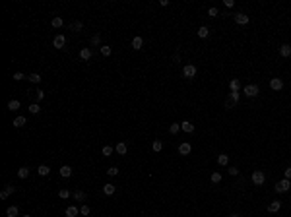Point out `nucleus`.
<instances>
[{
	"label": "nucleus",
	"instance_id": "obj_47",
	"mask_svg": "<svg viewBox=\"0 0 291 217\" xmlns=\"http://www.w3.org/2000/svg\"><path fill=\"white\" fill-rule=\"evenodd\" d=\"M285 178H287V180H291V167H287V169H285Z\"/></svg>",
	"mask_w": 291,
	"mask_h": 217
},
{
	"label": "nucleus",
	"instance_id": "obj_35",
	"mask_svg": "<svg viewBox=\"0 0 291 217\" xmlns=\"http://www.w3.org/2000/svg\"><path fill=\"white\" fill-rule=\"evenodd\" d=\"M82 27H84L82 21H72V24H70V29L72 31H82Z\"/></svg>",
	"mask_w": 291,
	"mask_h": 217
},
{
	"label": "nucleus",
	"instance_id": "obj_6",
	"mask_svg": "<svg viewBox=\"0 0 291 217\" xmlns=\"http://www.w3.org/2000/svg\"><path fill=\"white\" fill-rule=\"evenodd\" d=\"M64 45H66V37L64 35H57L52 39V47H57V49H64Z\"/></svg>",
	"mask_w": 291,
	"mask_h": 217
},
{
	"label": "nucleus",
	"instance_id": "obj_20",
	"mask_svg": "<svg viewBox=\"0 0 291 217\" xmlns=\"http://www.w3.org/2000/svg\"><path fill=\"white\" fill-rule=\"evenodd\" d=\"M279 54L282 56H291V45H282V47H279Z\"/></svg>",
	"mask_w": 291,
	"mask_h": 217
},
{
	"label": "nucleus",
	"instance_id": "obj_39",
	"mask_svg": "<svg viewBox=\"0 0 291 217\" xmlns=\"http://www.w3.org/2000/svg\"><path fill=\"white\" fill-rule=\"evenodd\" d=\"M178 130H181V124H178V122H173L171 126H169V132H171V134H177Z\"/></svg>",
	"mask_w": 291,
	"mask_h": 217
},
{
	"label": "nucleus",
	"instance_id": "obj_42",
	"mask_svg": "<svg viewBox=\"0 0 291 217\" xmlns=\"http://www.w3.org/2000/svg\"><path fill=\"white\" fill-rule=\"evenodd\" d=\"M12 78L16 79V82H19V79H24V78H25V74H24V72H16V74H14Z\"/></svg>",
	"mask_w": 291,
	"mask_h": 217
},
{
	"label": "nucleus",
	"instance_id": "obj_5",
	"mask_svg": "<svg viewBox=\"0 0 291 217\" xmlns=\"http://www.w3.org/2000/svg\"><path fill=\"white\" fill-rule=\"evenodd\" d=\"M289 188H291V180H287V178L279 180L277 184H276V192H287Z\"/></svg>",
	"mask_w": 291,
	"mask_h": 217
},
{
	"label": "nucleus",
	"instance_id": "obj_12",
	"mask_svg": "<svg viewBox=\"0 0 291 217\" xmlns=\"http://www.w3.org/2000/svg\"><path fill=\"white\" fill-rule=\"evenodd\" d=\"M190 151H192V145H190V144H181V145H178V153H181V155H188Z\"/></svg>",
	"mask_w": 291,
	"mask_h": 217
},
{
	"label": "nucleus",
	"instance_id": "obj_43",
	"mask_svg": "<svg viewBox=\"0 0 291 217\" xmlns=\"http://www.w3.org/2000/svg\"><path fill=\"white\" fill-rule=\"evenodd\" d=\"M80 213H82V215H89V205H85V203H84L82 208H80Z\"/></svg>",
	"mask_w": 291,
	"mask_h": 217
},
{
	"label": "nucleus",
	"instance_id": "obj_38",
	"mask_svg": "<svg viewBox=\"0 0 291 217\" xmlns=\"http://www.w3.org/2000/svg\"><path fill=\"white\" fill-rule=\"evenodd\" d=\"M101 153H103L105 157H109L111 153H113V145H103V149H101Z\"/></svg>",
	"mask_w": 291,
	"mask_h": 217
},
{
	"label": "nucleus",
	"instance_id": "obj_28",
	"mask_svg": "<svg viewBox=\"0 0 291 217\" xmlns=\"http://www.w3.org/2000/svg\"><path fill=\"white\" fill-rule=\"evenodd\" d=\"M91 47H99V49L103 47V45H101V35H93L91 37Z\"/></svg>",
	"mask_w": 291,
	"mask_h": 217
},
{
	"label": "nucleus",
	"instance_id": "obj_10",
	"mask_svg": "<svg viewBox=\"0 0 291 217\" xmlns=\"http://www.w3.org/2000/svg\"><path fill=\"white\" fill-rule=\"evenodd\" d=\"M235 21H237L239 25H247L249 24V16L247 14H235Z\"/></svg>",
	"mask_w": 291,
	"mask_h": 217
},
{
	"label": "nucleus",
	"instance_id": "obj_34",
	"mask_svg": "<svg viewBox=\"0 0 291 217\" xmlns=\"http://www.w3.org/2000/svg\"><path fill=\"white\" fill-rule=\"evenodd\" d=\"M62 24H64L62 18H52V27H54V29H60V27H62Z\"/></svg>",
	"mask_w": 291,
	"mask_h": 217
},
{
	"label": "nucleus",
	"instance_id": "obj_45",
	"mask_svg": "<svg viewBox=\"0 0 291 217\" xmlns=\"http://www.w3.org/2000/svg\"><path fill=\"white\" fill-rule=\"evenodd\" d=\"M229 175L237 176V175H239V169H237V167H229Z\"/></svg>",
	"mask_w": 291,
	"mask_h": 217
},
{
	"label": "nucleus",
	"instance_id": "obj_8",
	"mask_svg": "<svg viewBox=\"0 0 291 217\" xmlns=\"http://www.w3.org/2000/svg\"><path fill=\"white\" fill-rule=\"evenodd\" d=\"M14 184H6V188L2 190V192H0V198H2V200H6L8 196H10V194H14Z\"/></svg>",
	"mask_w": 291,
	"mask_h": 217
},
{
	"label": "nucleus",
	"instance_id": "obj_19",
	"mask_svg": "<svg viewBox=\"0 0 291 217\" xmlns=\"http://www.w3.org/2000/svg\"><path fill=\"white\" fill-rule=\"evenodd\" d=\"M229 87H231V91H239V89H241V79L233 78L231 82H229Z\"/></svg>",
	"mask_w": 291,
	"mask_h": 217
},
{
	"label": "nucleus",
	"instance_id": "obj_7",
	"mask_svg": "<svg viewBox=\"0 0 291 217\" xmlns=\"http://www.w3.org/2000/svg\"><path fill=\"white\" fill-rule=\"evenodd\" d=\"M270 87L274 89V91H279L283 87V82H282V78H272L270 79Z\"/></svg>",
	"mask_w": 291,
	"mask_h": 217
},
{
	"label": "nucleus",
	"instance_id": "obj_16",
	"mask_svg": "<svg viewBox=\"0 0 291 217\" xmlns=\"http://www.w3.org/2000/svg\"><path fill=\"white\" fill-rule=\"evenodd\" d=\"M19 209H18V205H10V208L6 209V217H18Z\"/></svg>",
	"mask_w": 291,
	"mask_h": 217
},
{
	"label": "nucleus",
	"instance_id": "obj_11",
	"mask_svg": "<svg viewBox=\"0 0 291 217\" xmlns=\"http://www.w3.org/2000/svg\"><path fill=\"white\" fill-rule=\"evenodd\" d=\"M78 213H80V209H78L76 205H68V208H66V211H64L66 217H76Z\"/></svg>",
	"mask_w": 291,
	"mask_h": 217
},
{
	"label": "nucleus",
	"instance_id": "obj_27",
	"mask_svg": "<svg viewBox=\"0 0 291 217\" xmlns=\"http://www.w3.org/2000/svg\"><path fill=\"white\" fill-rule=\"evenodd\" d=\"M103 192H105V196H113V194H115V184H105Z\"/></svg>",
	"mask_w": 291,
	"mask_h": 217
},
{
	"label": "nucleus",
	"instance_id": "obj_48",
	"mask_svg": "<svg viewBox=\"0 0 291 217\" xmlns=\"http://www.w3.org/2000/svg\"><path fill=\"white\" fill-rule=\"evenodd\" d=\"M229 217H241V215H239V213H233V215H229Z\"/></svg>",
	"mask_w": 291,
	"mask_h": 217
},
{
	"label": "nucleus",
	"instance_id": "obj_15",
	"mask_svg": "<svg viewBox=\"0 0 291 217\" xmlns=\"http://www.w3.org/2000/svg\"><path fill=\"white\" fill-rule=\"evenodd\" d=\"M181 128H183V132L190 134V132H194V124H192V122H188V120H184V122L181 124Z\"/></svg>",
	"mask_w": 291,
	"mask_h": 217
},
{
	"label": "nucleus",
	"instance_id": "obj_18",
	"mask_svg": "<svg viewBox=\"0 0 291 217\" xmlns=\"http://www.w3.org/2000/svg\"><path fill=\"white\" fill-rule=\"evenodd\" d=\"M60 176H64V178H68V176H72V167H68V165H64V167H60Z\"/></svg>",
	"mask_w": 291,
	"mask_h": 217
},
{
	"label": "nucleus",
	"instance_id": "obj_40",
	"mask_svg": "<svg viewBox=\"0 0 291 217\" xmlns=\"http://www.w3.org/2000/svg\"><path fill=\"white\" fill-rule=\"evenodd\" d=\"M35 99H37V103L45 99V91H43V89H37V91H35Z\"/></svg>",
	"mask_w": 291,
	"mask_h": 217
},
{
	"label": "nucleus",
	"instance_id": "obj_41",
	"mask_svg": "<svg viewBox=\"0 0 291 217\" xmlns=\"http://www.w3.org/2000/svg\"><path fill=\"white\" fill-rule=\"evenodd\" d=\"M107 175H109V176H117V175H118V169H117V167L107 169Z\"/></svg>",
	"mask_w": 291,
	"mask_h": 217
},
{
	"label": "nucleus",
	"instance_id": "obj_21",
	"mask_svg": "<svg viewBox=\"0 0 291 217\" xmlns=\"http://www.w3.org/2000/svg\"><path fill=\"white\" fill-rule=\"evenodd\" d=\"M19 105H21V103H19L18 99H10V101H8V109H10V111H18Z\"/></svg>",
	"mask_w": 291,
	"mask_h": 217
},
{
	"label": "nucleus",
	"instance_id": "obj_30",
	"mask_svg": "<svg viewBox=\"0 0 291 217\" xmlns=\"http://www.w3.org/2000/svg\"><path fill=\"white\" fill-rule=\"evenodd\" d=\"M37 173H39L41 176H47V175L51 173V169H49L47 165H39V169H37Z\"/></svg>",
	"mask_w": 291,
	"mask_h": 217
},
{
	"label": "nucleus",
	"instance_id": "obj_4",
	"mask_svg": "<svg viewBox=\"0 0 291 217\" xmlns=\"http://www.w3.org/2000/svg\"><path fill=\"white\" fill-rule=\"evenodd\" d=\"M183 76H184V78H194V76H196V66H194V64L183 66Z\"/></svg>",
	"mask_w": 291,
	"mask_h": 217
},
{
	"label": "nucleus",
	"instance_id": "obj_3",
	"mask_svg": "<svg viewBox=\"0 0 291 217\" xmlns=\"http://www.w3.org/2000/svg\"><path fill=\"white\" fill-rule=\"evenodd\" d=\"M247 97H256L260 93V89H258V85H254V84H250V85H244V91H243Z\"/></svg>",
	"mask_w": 291,
	"mask_h": 217
},
{
	"label": "nucleus",
	"instance_id": "obj_46",
	"mask_svg": "<svg viewBox=\"0 0 291 217\" xmlns=\"http://www.w3.org/2000/svg\"><path fill=\"white\" fill-rule=\"evenodd\" d=\"M223 4H225L227 8H233V6H235V2H233V0H223Z\"/></svg>",
	"mask_w": 291,
	"mask_h": 217
},
{
	"label": "nucleus",
	"instance_id": "obj_49",
	"mask_svg": "<svg viewBox=\"0 0 291 217\" xmlns=\"http://www.w3.org/2000/svg\"><path fill=\"white\" fill-rule=\"evenodd\" d=\"M24 217H31V215H24Z\"/></svg>",
	"mask_w": 291,
	"mask_h": 217
},
{
	"label": "nucleus",
	"instance_id": "obj_32",
	"mask_svg": "<svg viewBox=\"0 0 291 217\" xmlns=\"http://www.w3.org/2000/svg\"><path fill=\"white\" fill-rule=\"evenodd\" d=\"M99 52H101L103 56H111V52H113V49H111V47H109V45H103V47H101V49H99Z\"/></svg>",
	"mask_w": 291,
	"mask_h": 217
},
{
	"label": "nucleus",
	"instance_id": "obj_33",
	"mask_svg": "<svg viewBox=\"0 0 291 217\" xmlns=\"http://www.w3.org/2000/svg\"><path fill=\"white\" fill-rule=\"evenodd\" d=\"M27 79H29V82H33V84H39V82H41V76H39L37 72H33V74L27 76Z\"/></svg>",
	"mask_w": 291,
	"mask_h": 217
},
{
	"label": "nucleus",
	"instance_id": "obj_13",
	"mask_svg": "<svg viewBox=\"0 0 291 217\" xmlns=\"http://www.w3.org/2000/svg\"><path fill=\"white\" fill-rule=\"evenodd\" d=\"M115 149H117V153H118V155H126V151H128V145H126L124 142H118Z\"/></svg>",
	"mask_w": 291,
	"mask_h": 217
},
{
	"label": "nucleus",
	"instance_id": "obj_22",
	"mask_svg": "<svg viewBox=\"0 0 291 217\" xmlns=\"http://www.w3.org/2000/svg\"><path fill=\"white\" fill-rule=\"evenodd\" d=\"M72 196H74L76 202H84V200H85V192H82V190H74Z\"/></svg>",
	"mask_w": 291,
	"mask_h": 217
},
{
	"label": "nucleus",
	"instance_id": "obj_29",
	"mask_svg": "<svg viewBox=\"0 0 291 217\" xmlns=\"http://www.w3.org/2000/svg\"><path fill=\"white\" fill-rule=\"evenodd\" d=\"M151 149H153L155 153H157V151H161V149H163V142H161V140H155V142L151 144Z\"/></svg>",
	"mask_w": 291,
	"mask_h": 217
},
{
	"label": "nucleus",
	"instance_id": "obj_23",
	"mask_svg": "<svg viewBox=\"0 0 291 217\" xmlns=\"http://www.w3.org/2000/svg\"><path fill=\"white\" fill-rule=\"evenodd\" d=\"M208 35H210V29H208L206 25H202V27H198V37H200V39H206Z\"/></svg>",
	"mask_w": 291,
	"mask_h": 217
},
{
	"label": "nucleus",
	"instance_id": "obj_2",
	"mask_svg": "<svg viewBox=\"0 0 291 217\" xmlns=\"http://www.w3.org/2000/svg\"><path fill=\"white\" fill-rule=\"evenodd\" d=\"M264 180H266V175L262 173V171H254L252 173V184L254 186H262Z\"/></svg>",
	"mask_w": 291,
	"mask_h": 217
},
{
	"label": "nucleus",
	"instance_id": "obj_1",
	"mask_svg": "<svg viewBox=\"0 0 291 217\" xmlns=\"http://www.w3.org/2000/svg\"><path fill=\"white\" fill-rule=\"evenodd\" d=\"M239 97H241V91H231L227 101H225V109H233L239 103Z\"/></svg>",
	"mask_w": 291,
	"mask_h": 217
},
{
	"label": "nucleus",
	"instance_id": "obj_9",
	"mask_svg": "<svg viewBox=\"0 0 291 217\" xmlns=\"http://www.w3.org/2000/svg\"><path fill=\"white\" fill-rule=\"evenodd\" d=\"M91 56H93V51L89 49V47H85V49L80 51V58H82V60H89Z\"/></svg>",
	"mask_w": 291,
	"mask_h": 217
},
{
	"label": "nucleus",
	"instance_id": "obj_36",
	"mask_svg": "<svg viewBox=\"0 0 291 217\" xmlns=\"http://www.w3.org/2000/svg\"><path fill=\"white\" fill-rule=\"evenodd\" d=\"M210 180L214 182V184H217V182H221V173H211V176H210Z\"/></svg>",
	"mask_w": 291,
	"mask_h": 217
},
{
	"label": "nucleus",
	"instance_id": "obj_17",
	"mask_svg": "<svg viewBox=\"0 0 291 217\" xmlns=\"http://www.w3.org/2000/svg\"><path fill=\"white\" fill-rule=\"evenodd\" d=\"M279 208H282V202H272L270 205H268V211H270V213H276V211H279Z\"/></svg>",
	"mask_w": 291,
	"mask_h": 217
},
{
	"label": "nucleus",
	"instance_id": "obj_26",
	"mask_svg": "<svg viewBox=\"0 0 291 217\" xmlns=\"http://www.w3.org/2000/svg\"><path fill=\"white\" fill-rule=\"evenodd\" d=\"M12 124H14L16 128H21V126H24V124H25V117H16Z\"/></svg>",
	"mask_w": 291,
	"mask_h": 217
},
{
	"label": "nucleus",
	"instance_id": "obj_25",
	"mask_svg": "<svg viewBox=\"0 0 291 217\" xmlns=\"http://www.w3.org/2000/svg\"><path fill=\"white\" fill-rule=\"evenodd\" d=\"M217 163H219L221 167H223V165H227V163H229V155H225V153H219V155H217Z\"/></svg>",
	"mask_w": 291,
	"mask_h": 217
},
{
	"label": "nucleus",
	"instance_id": "obj_37",
	"mask_svg": "<svg viewBox=\"0 0 291 217\" xmlns=\"http://www.w3.org/2000/svg\"><path fill=\"white\" fill-rule=\"evenodd\" d=\"M39 111H41V107H39V103H33V105H29V112H31V115H37Z\"/></svg>",
	"mask_w": 291,
	"mask_h": 217
},
{
	"label": "nucleus",
	"instance_id": "obj_24",
	"mask_svg": "<svg viewBox=\"0 0 291 217\" xmlns=\"http://www.w3.org/2000/svg\"><path fill=\"white\" fill-rule=\"evenodd\" d=\"M18 176L19 178H27L29 176V167H19L18 169Z\"/></svg>",
	"mask_w": 291,
	"mask_h": 217
},
{
	"label": "nucleus",
	"instance_id": "obj_31",
	"mask_svg": "<svg viewBox=\"0 0 291 217\" xmlns=\"http://www.w3.org/2000/svg\"><path fill=\"white\" fill-rule=\"evenodd\" d=\"M72 194H70V190L68 188H60L58 190V198H62V200H66V198H70Z\"/></svg>",
	"mask_w": 291,
	"mask_h": 217
},
{
	"label": "nucleus",
	"instance_id": "obj_14",
	"mask_svg": "<svg viewBox=\"0 0 291 217\" xmlns=\"http://www.w3.org/2000/svg\"><path fill=\"white\" fill-rule=\"evenodd\" d=\"M142 45H144V39H142V37H134V39H132V49H134V51H140Z\"/></svg>",
	"mask_w": 291,
	"mask_h": 217
},
{
	"label": "nucleus",
	"instance_id": "obj_44",
	"mask_svg": "<svg viewBox=\"0 0 291 217\" xmlns=\"http://www.w3.org/2000/svg\"><path fill=\"white\" fill-rule=\"evenodd\" d=\"M208 16L216 18V16H217V8H210V10H208Z\"/></svg>",
	"mask_w": 291,
	"mask_h": 217
}]
</instances>
